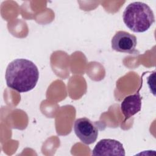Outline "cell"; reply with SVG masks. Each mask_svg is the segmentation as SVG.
Returning a JSON list of instances; mask_svg holds the SVG:
<instances>
[{
  "label": "cell",
  "instance_id": "cell-5",
  "mask_svg": "<svg viewBox=\"0 0 156 156\" xmlns=\"http://www.w3.org/2000/svg\"><path fill=\"white\" fill-rule=\"evenodd\" d=\"M93 155H126L123 145L113 139L101 140L92 151Z\"/></svg>",
  "mask_w": 156,
  "mask_h": 156
},
{
  "label": "cell",
  "instance_id": "cell-1",
  "mask_svg": "<svg viewBox=\"0 0 156 156\" xmlns=\"http://www.w3.org/2000/svg\"><path fill=\"white\" fill-rule=\"evenodd\" d=\"M5 78L8 87L19 93H25L35 87L39 79V71L32 61L17 58L8 65Z\"/></svg>",
  "mask_w": 156,
  "mask_h": 156
},
{
  "label": "cell",
  "instance_id": "cell-2",
  "mask_svg": "<svg viewBox=\"0 0 156 156\" xmlns=\"http://www.w3.org/2000/svg\"><path fill=\"white\" fill-rule=\"evenodd\" d=\"M122 19L126 26L134 32H144L147 30L155 21L153 11L146 4L133 2L125 9Z\"/></svg>",
  "mask_w": 156,
  "mask_h": 156
},
{
  "label": "cell",
  "instance_id": "cell-4",
  "mask_svg": "<svg viewBox=\"0 0 156 156\" xmlns=\"http://www.w3.org/2000/svg\"><path fill=\"white\" fill-rule=\"evenodd\" d=\"M137 44L136 37L130 33L119 30L116 32L111 40L112 48L117 52L134 54Z\"/></svg>",
  "mask_w": 156,
  "mask_h": 156
},
{
  "label": "cell",
  "instance_id": "cell-6",
  "mask_svg": "<svg viewBox=\"0 0 156 156\" xmlns=\"http://www.w3.org/2000/svg\"><path fill=\"white\" fill-rule=\"evenodd\" d=\"M141 104L142 98L138 92L126 96L121 104V110L125 117L124 121L138 113L141 109Z\"/></svg>",
  "mask_w": 156,
  "mask_h": 156
},
{
  "label": "cell",
  "instance_id": "cell-3",
  "mask_svg": "<svg viewBox=\"0 0 156 156\" xmlns=\"http://www.w3.org/2000/svg\"><path fill=\"white\" fill-rule=\"evenodd\" d=\"M73 129L76 136L85 144H93L98 138V127L87 118L77 119L74 122Z\"/></svg>",
  "mask_w": 156,
  "mask_h": 156
}]
</instances>
